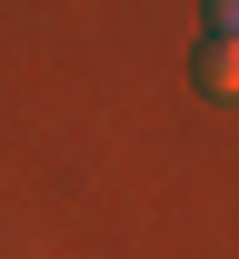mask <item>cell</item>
<instances>
[{"label":"cell","instance_id":"cell-1","mask_svg":"<svg viewBox=\"0 0 239 259\" xmlns=\"http://www.w3.org/2000/svg\"><path fill=\"white\" fill-rule=\"evenodd\" d=\"M200 90H209V100L239 90V30H209V40H200Z\"/></svg>","mask_w":239,"mask_h":259},{"label":"cell","instance_id":"cell-2","mask_svg":"<svg viewBox=\"0 0 239 259\" xmlns=\"http://www.w3.org/2000/svg\"><path fill=\"white\" fill-rule=\"evenodd\" d=\"M209 30H239V0H209Z\"/></svg>","mask_w":239,"mask_h":259}]
</instances>
